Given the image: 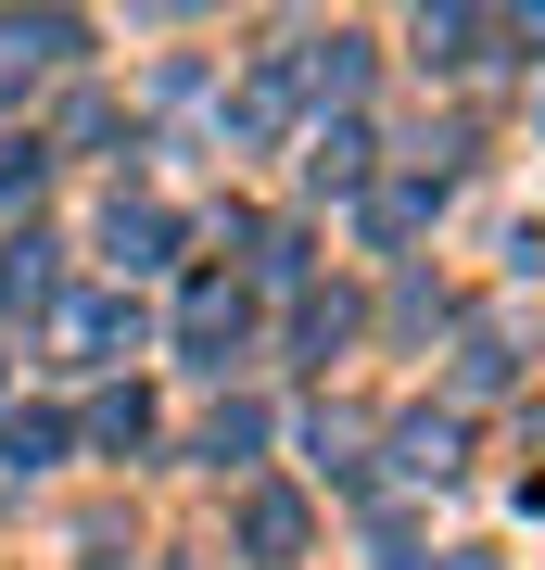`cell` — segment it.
Here are the masks:
<instances>
[{
    "label": "cell",
    "instance_id": "obj_2",
    "mask_svg": "<svg viewBox=\"0 0 545 570\" xmlns=\"http://www.w3.org/2000/svg\"><path fill=\"white\" fill-rule=\"evenodd\" d=\"M0 305H51V242H13V254H0Z\"/></svg>",
    "mask_w": 545,
    "mask_h": 570
},
{
    "label": "cell",
    "instance_id": "obj_4",
    "mask_svg": "<svg viewBox=\"0 0 545 570\" xmlns=\"http://www.w3.org/2000/svg\"><path fill=\"white\" fill-rule=\"evenodd\" d=\"M0 456H13V469H51L64 456V419H0Z\"/></svg>",
    "mask_w": 545,
    "mask_h": 570
},
{
    "label": "cell",
    "instance_id": "obj_5",
    "mask_svg": "<svg viewBox=\"0 0 545 570\" xmlns=\"http://www.w3.org/2000/svg\"><path fill=\"white\" fill-rule=\"evenodd\" d=\"M368 178V140H356V127H330V140H318V190H356Z\"/></svg>",
    "mask_w": 545,
    "mask_h": 570
},
{
    "label": "cell",
    "instance_id": "obj_1",
    "mask_svg": "<svg viewBox=\"0 0 545 570\" xmlns=\"http://www.w3.org/2000/svg\"><path fill=\"white\" fill-rule=\"evenodd\" d=\"M178 343H191V355H216V343H242V292H228V279H203L191 305H178Z\"/></svg>",
    "mask_w": 545,
    "mask_h": 570
},
{
    "label": "cell",
    "instance_id": "obj_6",
    "mask_svg": "<svg viewBox=\"0 0 545 570\" xmlns=\"http://www.w3.org/2000/svg\"><path fill=\"white\" fill-rule=\"evenodd\" d=\"M89 431H101V444H140V431H153V406H140V393H101V406H89Z\"/></svg>",
    "mask_w": 545,
    "mask_h": 570
},
{
    "label": "cell",
    "instance_id": "obj_3",
    "mask_svg": "<svg viewBox=\"0 0 545 570\" xmlns=\"http://www.w3.org/2000/svg\"><path fill=\"white\" fill-rule=\"evenodd\" d=\"M64 355H101V343H127V305H64Z\"/></svg>",
    "mask_w": 545,
    "mask_h": 570
},
{
    "label": "cell",
    "instance_id": "obj_7",
    "mask_svg": "<svg viewBox=\"0 0 545 570\" xmlns=\"http://www.w3.org/2000/svg\"><path fill=\"white\" fill-rule=\"evenodd\" d=\"M406 469H457V419H406Z\"/></svg>",
    "mask_w": 545,
    "mask_h": 570
}]
</instances>
